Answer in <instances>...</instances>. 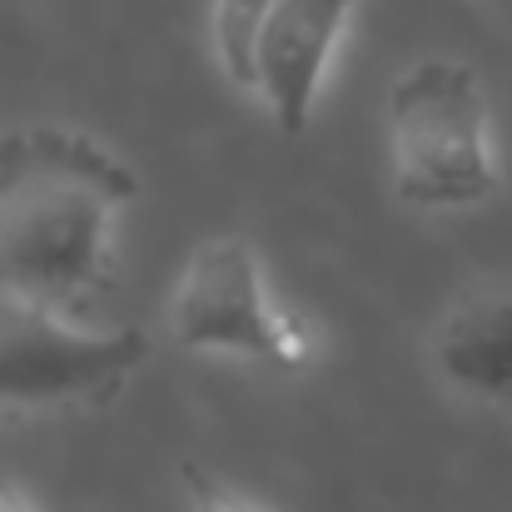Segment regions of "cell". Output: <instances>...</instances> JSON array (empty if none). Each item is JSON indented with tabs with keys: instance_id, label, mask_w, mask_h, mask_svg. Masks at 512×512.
Instances as JSON below:
<instances>
[{
	"instance_id": "cell-1",
	"label": "cell",
	"mask_w": 512,
	"mask_h": 512,
	"mask_svg": "<svg viewBox=\"0 0 512 512\" xmlns=\"http://www.w3.org/2000/svg\"><path fill=\"white\" fill-rule=\"evenodd\" d=\"M135 189L130 165L75 125L0 135V294L85 314L110 284L115 224Z\"/></svg>"
},
{
	"instance_id": "cell-2",
	"label": "cell",
	"mask_w": 512,
	"mask_h": 512,
	"mask_svg": "<svg viewBox=\"0 0 512 512\" xmlns=\"http://www.w3.org/2000/svg\"><path fill=\"white\" fill-rule=\"evenodd\" d=\"M388 170L413 209H468L498 194L493 110L473 65L428 55L393 80Z\"/></svg>"
},
{
	"instance_id": "cell-3",
	"label": "cell",
	"mask_w": 512,
	"mask_h": 512,
	"mask_svg": "<svg viewBox=\"0 0 512 512\" xmlns=\"http://www.w3.org/2000/svg\"><path fill=\"white\" fill-rule=\"evenodd\" d=\"M155 358L145 329H100L80 314L0 294V408H65L110 398Z\"/></svg>"
},
{
	"instance_id": "cell-4",
	"label": "cell",
	"mask_w": 512,
	"mask_h": 512,
	"mask_svg": "<svg viewBox=\"0 0 512 512\" xmlns=\"http://www.w3.org/2000/svg\"><path fill=\"white\" fill-rule=\"evenodd\" d=\"M165 329L189 353H239L279 368H299L314 353L309 329L274 309L264 259L239 234H214L189 254L165 309Z\"/></svg>"
},
{
	"instance_id": "cell-5",
	"label": "cell",
	"mask_w": 512,
	"mask_h": 512,
	"mask_svg": "<svg viewBox=\"0 0 512 512\" xmlns=\"http://www.w3.org/2000/svg\"><path fill=\"white\" fill-rule=\"evenodd\" d=\"M358 0H274L254 40V95L279 135L299 140L319 110L329 65L343 45Z\"/></svg>"
},
{
	"instance_id": "cell-6",
	"label": "cell",
	"mask_w": 512,
	"mask_h": 512,
	"mask_svg": "<svg viewBox=\"0 0 512 512\" xmlns=\"http://www.w3.org/2000/svg\"><path fill=\"white\" fill-rule=\"evenodd\" d=\"M428 358L463 398H512V289H473L433 324Z\"/></svg>"
},
{
	"instance_id": "cell-7",
	"label": "cell",
	"mask_w": 512,
	"mask_h": 512,
	"mask_svg": "<svg viewBox=\"0 0 512 512\" xmlns=\"http://www.w3.org/2000/svg\"><path fill=\"white\" fill-rule=\"evenodd\" d=\"M269 5L274 0H214V15H209L214 60L229 75V85H239V90L254 85V40H259Z\"/></svg>"
},
{
	"instance_id": "cell-8",
	"label": "cell",
	"mask_w": 512,
	"mask_h": 512,
	"mask_svg": "<svg viewBox=\"0 0 512 512\" xmlns=\"http://www.w3.org/2000/svg\"><path fill=\"white\" fill-rule=\"evenodd\" d=\"M0 512H40V508H35V503H30V498L0 473Z\"/></svg>"
},
{
	"instance_id": "cell-9",
	"label": "cell",
	"mask_w": 512,
	"mask_h": 512,
	"mask_svg": "<svg viewBox=\"0 0 512 512\" xmlns=\"http://www.w3.org/2000/svg\"><path fill=\"white\" fill-rule=\"evenodd\" d=\"M204 512H264V508H259V503H244V498H224V493H219V498H209V503H204Z\"/></svg>"
},
{
	"instance_id": "cell-10",
	"label": "cell",
	"mask_w": 512,
	"mask_h": 512,
	"mask_svg": "<svg viewBox=\"0 0 512 512\" xmlns=\"http://www.w3.org/2000/svg\"><path fill=\"white\" fill-rule=\"evenodd\" d=\"M483 5H498V10H512V0H483Z\"/></svg>"
}]
</instances>
